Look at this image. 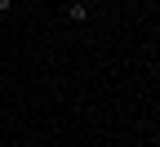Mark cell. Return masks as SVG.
Segmentation results:
<instances>
[{"label": "cell", "mask_w": 160, "mask_h": 147, "mask_svg": "<svg viewBox=\"0 0 160 147\" xmlns=\"http://www.w3.org/2000/svg\"><path fill=\"white\" fill-rule=\"evenodd\" d=\"M9 5H13V0H0V13H9Z\"/></svg>", "instance_id": "cell-2"}, {"label": "cell", "mask_w": 160, "mask_h": 147, "mask_svg": "<svg viewBox=\"0 0 160 147\" xmlns=\"http://www.w3.org/2000/svg\"><path fill=\"white\" fill-rule=\"evenodd\" d=\"M89 13H93V9L85 5V0H76V5L67 9V18H71V23H89Z\"/></svg>", "instance_id": "cell-1"}]
</instances>
